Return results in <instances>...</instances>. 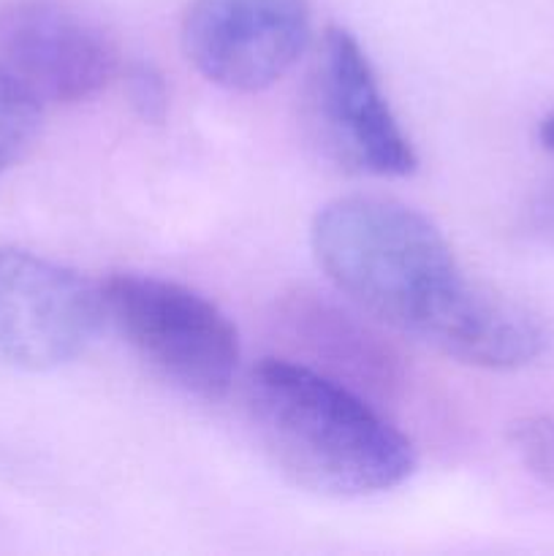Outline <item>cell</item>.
<instances>
[{
    "mask_svg": "<svg viewBox=\"0 0 554 556\" xmlns=\"http://www.w3.org/2000/svg\"><path fill=\"white\" fill-rule=\"evenodd\" d=\"M255 438L299 486L373 497L416 470L413 445L356 389L288 358L255 364L244 386Z\"/></svg>",
    "mask_w": 554,
    "mask_h": 556,
    "instance_id": "7a4b0ae2",
    "label": "cell"
},
{
    "mask_svg": "<svg viewBox=\"0 0 554 556\" xmlns=\"http://www.w3.org/2000/svg\"><path fill=\"white\" fill-rule=\"evenodd\" d=\"M43 106L0 68V174L22 161L36 144Z\"/></svg>",
    "mask_w": 554,
    "mask_h": 556,
    "instance_id": "9c48e42d",
    "label": "cell"
},
{
    "mask_svg": "<svg viewBox=\"0 0 554 556\" xmlns=\"http://www.w3.org/2000/svg\"><path fill=\"white\" fill-rule=\"evenodd\" d=\"M130 98L144 119H161L166 112V90L161 76L152 74L150 68H136V74L130 76Z\"/></svg>",
    "mask_w": 554,
    "mask_h": 556,
    "instance_id": "8fae6325",
    "label": "cell"
},
{
    "mask_svg": "<svg viewBox=\"0 0 554 556\" xmlns=\"http://www.w3.org/2000/svg\"><path fill=\"white\" fill-rule=\"evenodd\" d=\"M307 43V0H190L182 20L190 63L231 92H261L280 81Z\"/></svg>",
    "mask_w": 554,
    "mask_h": 556,
    "instance_id": "8992f818",
    "label": "cell"
},
{
    "mask_svg": "<svg viewBox=\"0 0 554 556\" xmlns=\"http://www.w3.org/2000/svg\"><path fill=\"white\" fill-rule=\"evenodd\" d=\"M282 334L307 358L318 362V372L351 386L358 394H389L400 383V356L356 315L345 313L318 293H293L277 315Z\"/></svg>",
    "mask_w": 554,
    "mask_h": 556,
    "instance_id": "ba28073f",
    "label": "cell"
},
{
    "mask_svg": "<svg viewBox=\"0 0 554 556\" xmlns=\"http://www.w3.org/2000/svg\"><path fill=\"white\" fill-rule=\"evenodd\" d=\"M538 136H541V144L546 147L549 152H554V114H549V117L543 119Z\"/></svg>",
    "mask_w": 554,
    "mask_h": 556,
    "instance_id": "7c38bea8",
    "label": "cell"
},
{
    "mask_svg": "<svg viewBox=\"0 0 554 556\" xmlns=\"http://www.w3.org/2000/svg\"><path fill=\"white\" fill-rule=\"evenodd\" d=\"M101 286L22 248L0 250V362L47 372L74 362L96 337Z\"/></svg>",
    "mask_w": 554,
    "mask_h": 556,
    "instance_id": "277c9868",
    "label": "cell"
},
{
    "mask_svg": "<svg viewBox=\"0 0 554 556\" xmlns=\"http://www.w3.org/2000/svg\"><path fill=\"white\" fill-rule=\"evenodd\" d=\"M315 261L364 315L483 369L543 356L549 331L525 304L470 280L427 215L380 195L335 199L315 215Z\"/></svg>",
    "mask_w": 554,
    "mask_h": 556,
    "instance_id": "6da1fadb",
    "label": "cell"
},
{
    "mask_svg": "<svg viewBox=\"0 0 554 556\" xmlns=\"http://www.w3.org/2000/svg\"><path fill=\"white\" fill-rule=\"evenodd\" d=\"M310 106L320 141L342 166L373 177L416 172V152L375 79L367 52L342 27L324 33Z\"/></svg>",
    "mask_w": 554,
    "mask_h": 556,
    "instance_id": "52a82bcc",
    "label": "cell"
},
{
    "mask_svg": "<svg viewBox=\"0 0 554 556\" xmlns=\"http://www.w3.org/2000/svg\"><path fill=\"white\" fill-rule=\"evenodd\" d=\"M511 443L525 470L554 489V416H525L511 427Z\"/></svg>",
    "mask_w": 554,
    "mask_h": 556,
    "instance_id": "30bf717a",
    "label": "cell"
},
{
    "mask_svg": "<svg viewBox=\"0 0 554 556\" xmlns=\"http://www.w3.org/2000/svg\"><path fill=\"white\" fill-rule=\"evenodd\" d=\"M0 68L41 106L81 103L117 74V47L68 0H11L0 9Z\"/></svg>",
    "mask_w": 554,
    "mask_h": 556,
    "instance_id": "5b68a950",
    "label": "cell"
},
{
    "mask_svg": "<svg viewBox=\"0 0 554 556\" xmlns=\"http://www.w3.org/2000/svg\"><path fill=\"white\" fill-rule=\"evenodd\" d=\"M103 315L141 362L199 400L228 394L239 369V334L228 315L179 282L119 271L101 286Z\"/></svg>",
    "mask_w": 554,
    "mask_h": 556,
    "instance_id": "3957f363",
    "label": "cell"
}]
</instances>
